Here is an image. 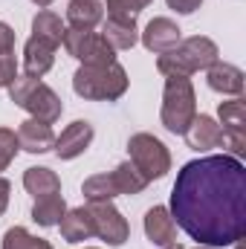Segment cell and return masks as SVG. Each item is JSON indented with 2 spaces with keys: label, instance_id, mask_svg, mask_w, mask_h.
<instances>
[{
  "label": "cell",
  "instance_id": "1",
  "mask_svg": "<svg viewBox=\"0 0 246 249\" xmlns=\"http://www.w3.org/2000/svg\"><path fill=\"white\" fill-rule=\"evenodd\" d=\"M171 217L203 247H229L246 235V168L229 154L185 162L171 188Z\"/></svg>",
  "mask_w": 246,
  "mask_h": 249
},
{
  "label": "cell",
  "instance_id": "2",
  "mask_svg": "<svg viewBox=\"0 0 246 249\" xmlns=\"http://www.w3.org/2000/svg\"><path fill=\"white\" fill-rule=\"evenodd\" d=\"M217 44L211 38H203V35H194V38H185L180 41L171 53L159 55L157 58V70L168 78V75H183L188 78L191 72H200V70H209L211 64L217 61Z\"/></svg>",
  "mask_w": 246,
  "mask_h": 249
},
{
  "label": "cell",
  "instance_id": "3",
  "mask_svg": "<svg viewBox=\"0 0 246 249\" xmlns=\"http://www.w3.org/2000/svg\"><path fill=\"white\" fill-rule=\"evenodd\" d=\"M72 90L90 102H116L127 90V72L116 61L105 64V67L81 64L72 75Z\"/></svg>",
  "mask_w": 246,
  "mask_h": 249
},
{
  "label": "cell",
  "instance_id": "4",
  "mask_svg": "<svg viewBox=\"0 0 246 249\" xmlns=\"http://www.w3.org/2000/svg\"><path fill=\"white\" fill-rule=\"evenodd\" d=\"M6 90H9V99H12L18 107H23V110L32 113V119L47 122V124H53V122L61 119L64 102L55 96V90H50L41 78L15 75V81H12Z\"/></svg>",
  "mask_w": 246,
  "mask_h": 249
},
{
  "label": "cell",
  "instance_id": "5",
  "mask_svg": "<svg viewBox=\"0 0 246 249\" xmlns=\"http://www.w3.org/2000/svg\"><path fill=\"white\" fill-rule=\"evenodd\" d=\"M194 116H197V96H194L191 81L183 75H168L165 93H162V110H159L165 130L183 136Z\"/></svg>",
  "mask_w": 246,
  "mask_h": 249
},
{
  "label": "cell",
  "instance_id": "6",
  "mask_svg": "<svg viewBox=\"0 0 246 249\" xmlns=\"http://www.w3.org/2000/svg\"><path fill=\"white\" fill-rule=\"evenodd\" d=\"M127 151H130V165L148 183L162 180L171 171V154L154 133H133L127 142Z\"/></svg>",
  "mask_w": 246,
  "mask_h": 249
},
{
  "label": "cell",
  "instance_id": "7",
  "mask_svg": "<svg viewBox=\"0 0 246 249\" xmlns=\"http://www.w3.org/2000/svg\"><path fill=\"white\" fill-rule=\"evenodd\" d=\"M61 44L72 58H78L87 67H105V64L116 61V50L102 38V32H93V29H75V26H70V29H64Z\"/></svg>",
  "mask_w": 246,
  "mask_h": 249
},
{
  "label": "cell",
  "instance_id": "8",
  "mask_svg": "<svg viewBox=\"0 0 246 249\" xmlns=\"http://www.w3.org/2000/svg\"><path fill=\"white\" fill-rule=\"evenodd\" d=\"M87 212H90V220H93V235H99L105 244H110V247H122L124 241L130 238V226H127V220H124L122 212H119L110 200L90 203Z\"/></svg>",
  "mask_w": 246,
  "mask_h": 249
},
{
  "label": "cell",
  "instance_id": "9",
  "mask_svg": "<svg viewBox=\"0 0 246 249\" xmlns=\"http://www.w3.org/2000/svg\"><path fill=\"white\" fill-rule=\"evenodd\" d=\"M180 32H183V29H180L171 18H154V20L145 26V32H142V44H145L148 53L165 55V53H171V50L183 41Z\"/></svg>",
  "mask_w": 246,
  "mask_h": 249
},
{
  "label": "cell",
  "instance_id": "10",
  "mask_svg": "<svg viewBox=\"0 0 246 249\" xmlns=\"http://www.w3.org/2000/svg\"><path fill=\"white\" fill-rule=\"evenodd\" d=\"M93 142V124L84 119H75L72 124H67L61 130V136H55V157L58 160H75L81 157Z\"/></svg>",
  "mask_w": 246,
  "mask_h": 249
},
{
  "label": "cell",
  "instance_id": "11",
  "mask_svg": "<svg viewBox=\"0 0 246 249\" xmlns=\"http://www.w3.org/2000/svg\"><path fill=\"white\" fill-rule=\"evenodd\" d=\"M145 235L154 247H168L177 241V223L165 206H154L145 214Z\"/></svg>",
  "mask_w": 246,
  "mask_h": 249
},
{
  "label": "cell",
  "instance_id": "12",
  "mask_svg": "<svg viewBox=\"0 0 246 249\" xmlns=\"http://www.w3.org/2000/svg\"><path fill=\"white\" fill-rule=\"evenodd\" d=\"M18 145L26 151V154H47L53 145H55V133L47 122H38V119H26L18 127Z\"/></svg>",
  "mask_w": 246,
  "mask_h": 249
},
{
  "label": "cell",
  "instance_id": "13",
  "mask_svg": "<svg viewBox=\"0 0 246 249\" xmlns=\"http://www.w3.org/2000/svg\"><path fill=\"white\" fill-rule=\"evenodd\" d=\"M220 133H223V127L214 122L211 116H206V113H200V116H194L191 124H188V130H185V142H188V148L191 151H211V148H217L220 145Z\"/></svg>",
  "mask_w": 246,
  "mask_h": 249
},
{
  "label": "cell",
  "instance_id": "14",
  "mask_svg": "<svg viewBox=\"0 0 246 249\" xmlns=\"http://www.w3.org/2000/svg\"><path fill=\"white\" fill-rule=\"evenodd\" d=\"M206 78H209V87L223 96H241V90H244V70L235 64L214 61L206 70Z\"/></svg>",
  "mask_w": 246,
  "mask_h": 249
},
{
  "label": "cell",
  "instance_id": "15",
  "mask_svg": "<svg viewBox=\"0 0 246 249\" xmlns=\"http://www.w3.org/2000/svg\"><path fill=\"white\" fill-rule=\"evenodd\" d=\"M102 38L113 47V50H130L139 41V29H136V18H119V15H107L105 26H102Z\"/></svg>",
  "mask_w": 246,
  "mask_h": 249
},
{
  "label": "cell",
  "instance_id": "16",
  "mask_svg": "<svg viewBox=\"0 0 246 249\" xmlns=\"http://www.w3.org/2000/svg\"><path fill=\"white\" fill-rule=\"evenodd\" d=\"M55 61V47L41 41V38H29L26 41V50H23V75H32V78H41L44 72H50V67Z\"/></svg>",
  "mask_w": 246,
  "mask_h": 249
},
{
  "label": "cell",
  "instance_id": "17",
  "mask_svg": "<svg viewBox=\"0 0 246 249\" xmlns=\"http://www.w3.org/2000/svg\"><path fill=\"white\" fill-rule=\"evenodd\" d=\"M105 18V3L102 0H70L67 3V20L75 29H93Z\"/></svg>",
  "mask_w": 246,
  "mask_h": 249
},
{
  "label": "cell",
  "instance_id": "18",
  "mask_svg": "<svg viewBox=\"0 0 246 249\" xmlns=\"http://www.w3.org/2000/svg\"><path fill=\"white\" fill-rule=\"evenodd\" d=\"M61 226V238L70 244H78V241H87L93 235V220H90V212L81 206V209H70L64 212V217L58 220Z\"/></svg>",
  "mask_w": 246,
  "mask_h": 249
},
{
  "label": "cell",
  "instance_id": "19",
  "mask_svg": "<svg viewBox=\"0 0 246 249\" xmlns=\"http://www.w3.org/2000/svg\"><path fill=\"white\" fill-rule=\"evenodd\" d=\"M23 188L38 200V197L58 194V191H61V180H58V174L50 171V168H26V174H23Z\"/></svg>",
  "mask_w": 246,
  "mask_h": 249
},
{
  "label": "cell",
  "instance_id": "20",
  "mask_svg": "<svg viewBox=\"0 0 246 249\" xmlns=\"http://www.w3.org/2000/svg\"><path fill=\"white\" fill-rule=\"evenodd\" d=\"M64 29H67V26L61 23V18H58L55 12H50V9H41V12L32 18V35L41 38V41H47V44H53L55 50L61 47Z\"/></svg>",
  "mask_w": 246,
  "mask_h": 249
},
{
  "label": "cell",
  "instance_id": "21",
  "mask_svg": "<svg viewBox=\"0 0 246 249\" xmlns=\"http://www.w3.org/2000/svg\"><path fill=\"white\" fill-rule=\"evenodd\" d=\"M67 212V203H64L61 191L58 194H50V197H38L35 206H32V220L38 226H58V220Z\"/></svg>",
  "mask_w": 246,
  "mask_h": 249
},
{
  "label": "cell",
  "instance_id": "22",
  "mask_svg": "<svg viewBox=\"0 0 246 249\" xmlns=\"http://www.w3.org/2000/svg\"><path fill=\"white\" fill-rule=\"evenodd\" d=\"M110 177H113V186L119 194H139L142 188L148 186V180L130 165V162H122V165H116L113 171H110Z\"/></svg>",
  "mask_w": 246,
  "mask_h": 249
},
{
  "label": "cell",
  "instance_id": "23",
  "mask_svg": "<svg viewBox=\"0 0 246 249\" xmlns=\"http://www.w3.org/2000/svg\"><path fill=\"white\" fill-rule=\"evenodd\" d=\"M81 194L87 197V203H102V200L119 197V191H116V186H113V177H110V174H96V177L84 180Z\"/></svg>",
  "mask_w": 246,
  "mask_h": 249
},
{
  "label": "cell",
  "instance_id": "24",
  "mask_svg": "<svg viewBox=\"0 0 246 249\" xmlns=\"http://www.w3.org/2000/svg\"><path fill=\"white\" fill-rule=\"evenodd\" d=\"M217 116L223 130H246V102L241 96H235L232 102H220Z\"/></svg>",
  "mask_w": 246,
  "mask_h": 249
},
{
  "label": "cell",
  "instance_id": "25",
  "mask_svg": "<svg viewBox=\"0 0 246 249\" xmlns=\"http://www.w3.org/2000/svg\"><path fill=\"white\" fill-rule=\"evenodd\" d=\"M3 249H53V244L44 241V238L29 235L23 226H12V229L3 235Z\"/></svg>",
  "mask_w": 246,
  "mask_h": 249
},
{
  "label": "cell",
  "instance_id": "26",
  "mask_svg": "<svg viewBox=\"0 0 246 249\" xmlns=\"http://www.w3.org/2000/svg\"><path fill=\"white\" fill-rule=\"evenodd\" d=\"M20 145H18V133L9 130V127H0V171L9 168V162L18 157Z\"/></svg>",
  "mask_w": 246,
  "mask_h": 249
},
{
  "label": "cell",
  "instance_id": "27",
  "mask_svg": "<svg viewBox=\"0 0 246 249\" xmlns=\"http://www.w3.org/2000/svg\"><path fill=\"white\" fill-rule=\"evenodd\" d=\"M220 148H226L229 157H235V160L246 157V130H223L220 133Z\"/></svg>",
  "mask_w": 246,
  "mask_h": 249
},
{
  "label": "cell",
  "instance_id": "28",
  "mask_svg": "<svg viewBox=\"0 0 246 249\" xmlns=\"http://www.w3.org/2000/svg\"><path fill=\"white\" fill-rule=\"evenodd\" d=\"M151 0H105L107 15H119V18H136Z\"/></svg>",
  "mask_w": 246,
  "mask_h": 249
},
{
  "label": "cell",
  "instance_id": "29",
  "mask_svg": "<svg viewBox=\"0 0 246 249\" xmlns=\"http://www.w3.org/2000/svg\"><path fill=\"white\" fill-rule=\"evenodd\" d=\"M18 75V61L12 53H0V87H9Z\"/></svg>",
  "mask_w": 246,
  "mask_h": 249
},
{
  "label": "cell",
  "instance_id": "30",
  "mask_svg": "<svg viewBox=\"0 0 246 249\" xmlns=\"http://www.w3.org/2000/svg\"><path fill=\"white\" fill-rule=\"evenodd\" d=\"M0 53H15V29L0 20Z\"/></svg>",
  "mask_w": 246,
  "mask_h": 249
},
{
  "label": "cell",
  "instance_id": "31",
  "mask_svg": "<svg viewBox=\"0 0 246 249\" xmlns=\"http://www.w3.org/2000/svg\"><path fill=\"white\" fill-rule=\"evenodd\" d=\"M200 3H203V0H168V6H171L174 12H180V15H191V12H197Z\"/></svg>",
  "mask_w": 246,
  "mask_h": 249
},
{
  "label": "cell",
  "instance_id": "32",
  "mask_svg": "<svg viewBox=\"0 0 246 249\" xmlns=\"http://www.w3.org/2000/svg\"><path fill=\"white\" fill-rule=\"evenodd\" d=\"M9 191H12L9 180H3V177H0V214H3V212H6V206H9Z\"/></svg>",
  "mask_w": 246,
  "mask_h": 249
},
{
  "label": "cell",
  "instance_id": "33",
  "mask_svg": "<svg viewBox=\"0 0 246 249\" xmlns=\"http://www.w3.org/2000/svg\"><path fill=\"white\" fill-rule=\"evenodd\" d=\"M32 3H35V6H41V9H47V6H50L53 0H32Z\"/></svg>",
  "mask_w": 246,
  "mask_h": 249
},
{
  "label": "cell",
  "instance_id": "34",
  "mask_svg": "<svg viewBox=\"0 0 246 249\" xmlns=\"http://www.w3.org/2000/svg\"><path fill=\"white\" fill-rule=\"evenodd\" d=\"M162 249H185V247H180V244L174 241V244H168V247H162Z\"/></svg>",
  "mask_w": 246,
  "mask_h": 249
},
{
  "label": "cell",
  "instance_id": "35",
  "mask_svg": "<svg viewBox=\"0 0 246 249\" xmlns=\"http://www.w3.org/2000/svg\"><path fill=\"white\" fill-rule=\"evenodd\" d=\"M197 249H217V247H203V244H200V247H197Z\"/></svg>",
  "mask_w": 246,
  "mask_h": 249
}]
</instances>
